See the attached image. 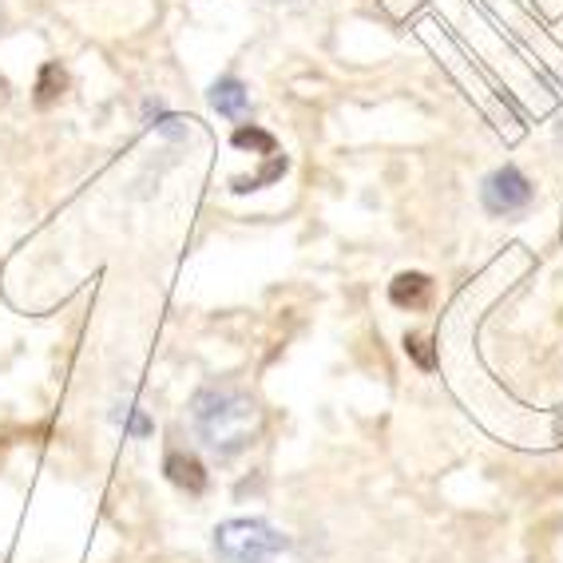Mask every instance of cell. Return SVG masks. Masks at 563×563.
Returning <instances> with one entry per match:
<instances>
[{
  "label": "cell",
  "mask_w": 563,
  "mask_h": 563,
  "mask_svg": "<svg viewBox=\"0 0 563 563\" xmlns=\"http://www.w3.org/2000/svg\"><path fill=\"white\" fill-rule=\"evenodd\" d=\"M195 429L207 444H211L219 456L242 453L246 444L258 437L262 429V409L251 393L239 389V385H207V389L195 393L191 401Z\"/></svg>",
  "instance_id": "6da1fadb"
},
{
  "label": "cell",
  "mask_w": 563,
  "mask_h": 563,
  "mask_svg": "<svg viewBox=\"0 0 563 563\" xmlns=\"http://www.w3.org/2000/svg\"><path fill=\"white\" fill-rule=\"evenodd\" d=\"M214 548L227 563H266L271 555L286 552L290 540L262 520H227L214 532Z\"/></svg>",
  "instance_id": "7a4b0ae2"
},
{
  "label": "cell",
  "mask_w": 563,
  "mask_h": 563,
  "mask_svg": "<svg viewBox=\"0 0 563 563\" xmlns=\"http://www.w3.org/2000/svg\"><path fill=\"white\" fill-rule=\"evenodd\" d=\"M481 199L493 214H520V211H528V207H532L536 187L523 179L516 167H500V172H493L488 179H484Z\"/></svg>",
  "instance_id": "3957f363"
},
{
  "label": "cell",
  "mask_w": 563,
  "mask_h": 563,
  "mask_svg": "<svg viewBox=\"0 0 563 563\" xmlns=\"http://www.w3.org/2000/svg\"><path fill=\"white\" fill-rule=\"evenodd\" d=\"M211 108L219 111V115H227V120H242L246 108H251V96H246V88H242L234 76H227V80H219L211 88Z\"/></svg>",
  "instance_id": "277c9868"
},
{
  "label": "cell",
  "mask_w": 563,
  "mask_h": 563,
  "mask_svg": "<svg viewBox=\"0 0 563 563\" xmlns=\"http://www.w3.org/2000/svg\"><path fill=\"white\" fill-rule=\"evenodd\" d=\"M167 476H172L179 488H187V493H202V488H207V473H202V464L187 453L167 456Z\"/></svg>",
  "instance_id": "5b68a950"
},
{
  "label": "cell",
  "mask_w": 563,
  "mask_h": 563,
  "mask_svg": "<svg viewBox=\"0 0 563 563\" xmlns=\"http://www.w3.org/2000/svg\"><path fill=\"white\" fill-rule=\"evenodd\" d=\"M429 290H433V282L424 278V274H397V282L389 286V298L397 306H424V298H429Z\"/></svg>",
  "instance_id": "8992f818"
},
{
  "label": "cell",
  "mask_w": 563,
  "mask_h": 563,
  "mask_svg": "<svg viewBox=\"0 0 563 563\" xmlns=\"http://www.w3.org/2000/svg\"><path fill=\"white\" fill-rule=\"evenodd\" d=\"M234 143H239V147H262V152H274V140L258 128H239L234 131Z\"/></svg>",
  "instance_id": "52a82bcc"
},
{
  "label": "cell",
  "mask_w": 563,
  "mask_h": 563,
  "mask_svg": "<svg viewBox=\"0 0 563 563\" xmlns=\"http://www.w3.org/2000/svg\"><path fill=\"white\" fill-rule=\"evenodd\" d=\"M60 88H64V71L56 68V64H48V68H44V80H41V103L56 100V96H60Z\"/></svg>",
  "instance_id": "ba28073f"
},
{
  "label": "cell",
  "mask_w": 563,
  "mask_h": 563,
  "mask_svg": "<svg viewBox=\"0 0 563 563\" xmlns=\"http://www.w3.org/2000/svg\"><path fill=\"white\" fill-rule=\"evenodd\" d=\"M115 417H120V421L128 417V421H131V433H135V437H147V433H152V421H147V417H143L140 409H131V405H123V412H115Z\"/></svg>",
  "instance_id": "9c48e42d"
},
{
  "label": "cell",
  "mask_w": 563,
  "mask_h": 563,
  "mask_svg": "<svg viewBox=\"0 0 563 563\" xmlns=\"http://www.w3.org/2000/svg\"><path fill=\"white\" fill-rule=\"evenodd\" d=\"M405 350L417 353V362H421V365H433V357H429V350H424V342L417 338V333H409V338H405Z\"/></svg>",
  "instance_id": "30bf717a"
}]
</instances>
